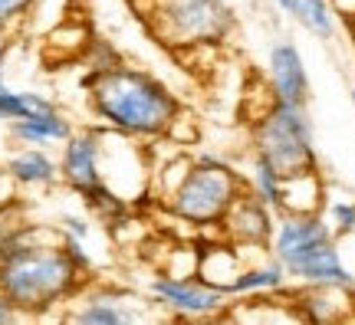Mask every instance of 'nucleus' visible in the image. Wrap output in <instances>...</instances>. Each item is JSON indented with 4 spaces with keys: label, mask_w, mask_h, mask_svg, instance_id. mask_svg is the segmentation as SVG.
<instances>
[{
    "label": "nucleus",
    "mask_w": 355,
    "mask_h": 325,
    "mask_svg": "<svg viewBox=\"0 0 355 325\" xmlns=\"http://www.w3.org/2000/svg\"><path fill=\"white\" fill-rule=\"evenodd\" d=\"M270 253L277 263H283L290 279L303 286H329L345 292L355 289L352 270L343 263L336 250V234L319 217V211L283 213L270 240Z\"/></svg>",
    "instance_id": "nucleus-3"
},
{
    "label": "nucleus",
    "mask_w": 355,
    "mask_h": 325,
    "mask_svg": "<svg viewBox=\"0 0 355 325\" xmlns=\"http://www.w3.org/2000/svg\"><path fill=\"white\" fill-rule=\"evenodd\" d=\"M46 109H56V102L40 96V92H24V89H10L3 86L0 79V122H17L30 112H46Z\"/></svg>",
    "instance_id": "nucleus-17"
},
{
    "label": "nucleus",
    "mask_w": 355,
    "mask_h": 325,
    "mask_svg": "<svg viewBox=\"0 0 355 325\" xmlns=\"http://www.w3.org/2000/svg\"><path fill=\"white\" fill-rule=\"evenodd\" d=\"M152 26L168 46L198 50L230 37L234 10L227 0H152Z\"/></svg>",
    "instance_id": "nucleus-6"
},
{
    "label": "nucleus",
    "mask_w": 355,
    "mask_h": 325,
    "mask_svg": "<svg viewBox=\"0 0 355 325\" xmlns=\"http://www.w3.org/2000/svg\"><path fill=\"white\" fill-rule=\"evenodd\" d=\"M66 306H69L66 319L79 325H125L141 319V313L135 309L139 302L119 286H92V283H86Z\"/></svg>",
    "instance_id": "nucleus-9"
},
{
    "label": "nucleus",
    "mask_w": 355,
    "mask_h": 325,
    "mask_svg": "<svg viewBox=\"0 0 355 325\" xmlns=\"http://www.w3.org/2000/svg\"><path fill=\"white\" fill-rule=\"evenodd\" d=\"M20 319H24V313H20V309H17V306H13V302L3 296V292H0V325L20 322Z\"/></svg>",
    "instance_id": "nucleus-22"
},
{
    "label": "nucleus",
    "mask_w": 355,
    "mask_h": 325,
    "mask_svg": "<svg viewBox=\"0 0 355 325\" xmlns=\"http://www.w3.org/2000/svg\"><path fill=\"white\" fill-rule=\"evenodd\" d=\"M247 191L257 194L263 204H270L273 211H279V204H283V175H279L277 168H270L266 161H257L254 158V171L247 177Z\"/></svg>",
    "instance_id": "nucleus-18"
},
{
    "label": "nucleus",
    "mask_w": 355,
    "mask_h": 325,
    "mask_svg": "<svg viewBox=\"0 0 355 325\" xmlns=\"http://www.w3.org/2000/svg\"><path fill=\"white\" fill-rule=\"evenodd\" d=\"M10 46H13V30H7V26H0V76H3V66H7Z\"/></svg>",
    "instance_id": "nucleus-23"
},
{
    "label": "nucleus",
    "mask_w": 355,
    "mask_h": 325,
    "mask_svg": "<svg viewBox=\"0 0 355 325\" xmlns=\"http://www.w3.org/2000/svg\"><path fill=\"white\" fill-rule=\"evenodd\" d=\"M247 191V177L211 155L188 161L175 184L165 191V211L191 227H214Z\"/></svg>",
    "instance_id": "nucleus-4"
},
{
    "label": "nucleus",
    "mask_w": 355,
    "mask_h": 325,
    "mask_svg": "<svg viewBox=\"0 0 355 325\" xmlns=\"http://www.w3.org/2000/svg\"><path fill=\"white\" fill-rule=\"evenodd\" d=\"M332 234L336 237H349V234H355V204L352 200H336L332 204Z\"/></svg>",
    "instance_id": "nucleus-19"
},
{
    "label": "nucleus",
    "mask_w": 355,
    "mask_h": 325,
    "mask_svg": "<svg viewBox=\"0 0 355 325\" xmlns=\"http://www.w3.org/2000/svg\"><path fill=\"white\" fill-rule=\"evenodd\" d=\"M73 135V122L66 118L60 109H46V112H30L24 118L10 122V138L20 145H37V148H50V145H63Z\"/></svg>",
    "instance_id": "nucleus-14"
},
{
    "label": "nucleus",
    "mask_w": 355,
    "mask_h": 325,
    "mask_svg": "<svg viewBox=\"0 0 355 325\" xmlns=\"http://www.w3.org/2000/svg\"><path fill=\"white\" fill-rule=\"evenodd\" d=\"M352 102H355V89H352Z\"/></svg>",
    "instance_id": "nucleus-25"
},
{
    "label": "nucleus",
    "mask_w": 355,
    "mask_h": 325,
    "mask_svg": "<svg viewBox=\"0 0 355 325\" xmlns=\"http://www.w3.org/2000/svg\"><path fill=\"white\" fill-rule=\"evenodd\" d=\"M148 292H152L155 306H162L175 315H184V319H214L230 306V296L220 286L207 283V279H188V276L175 273L155 276Z\"/></svg>",
    "instance_id": "nucleus-7"
},
{
    "label": "nucleus",
    "mask_w": 355,
    "mask_h": 325,
    "mask_svg": "<svg viewBox=\"0 0 355 325\" xmlns=\"http://www.w3.org/2000/svg\"><path fill=\"white\" fill-rule=\"evenodd\" d=\"M83 86L89 112L99 118V125L125 138H162L181 115L175 92L135 66L112 63L105 69H89Z\"/></svg>",
    "instance_id": "nucleus-1"
},
{
    "label": "nucleus",
    "mask_w": 355,
    "mask_h": 325,
    "mask_svg": "<svg viewBox=\"0 0 355 325\" xmlns=\"http://www.w3.org/2000/svg\"><path fill=\"white\" fill-rule=\"evenodd\" d=\"M33 7H37V0H0V26L13 30Z\"/></svg>",
    "instance_id": "nucleus-20"
},
{
    "label": "nucleus",
    "mask_w": 355,
    "mask_h": 325,
    "mask_svg": "<svg viewBox=\"0 0 355 325\" xmlns=\"http://www.w3.org/2000/svg\"><path fill=\"white\" fill-rule=\"evenodd\" d=\"M60 181L79 197L102 188V128H73L60 151Z\"/></svg>",
    "instance_id": "nucleus-8"
},
{
    "label": "nucleus",
    "mask_w": 355,
    "mask_h": 325,
    "mask_svg": "<svg viewBox=\"0 0 355 325\" xmlns=\"http://www.w3.org/2000/svg\"><path fill=\"white\" fill-rule=\"evenodd\" d=\"M250 141H254L257 161L277 168L283 177L316 171V145H313V125L306 105L270 102L254 118Z\"/></svg>",
    "instance_id": "nucleus-5"
},
{
    "label": "nucleus",
    "mask_w": 355,
    "mask_h": 325,
    "mask_svg": "<svg viewBox=\"0 0 355 325\" xmlns=\"http://www.w3.org/2000/svg\"><path fill=\"white\" fill-rule=\"evenodd\" d=\"M286 286H290V273L283 270V263L270 260L263 266H241L224 283V292L227 296H260V292H283Z\"/></svg>",
    "instance_id": "nucleus-15"
},
{
    "label": "nucleus",
    "mask_w": 355,
    "mask_h": 325,
    "mask_svg": "<svg viewBox=\"0 0 355 325\" xmlns=\"http://www.w3.org/2000/svg\"><path fill=\"white\" fill-rule=\"evenodd\" d=\"M3 168H7L10 184H17L24 191L60 184V161L46 148H37V145H24L20 151H13Z\"/></svg>",
    "instance_id": "nucleus-12"
},
{
    "label": "nucleus",
    "mask_w": 355,
    "mask_h": 325,
    "mask_svg": "<svg viewBox=\"0 0 355 325\" xmlns=\"http://www.w3.org/2000/svg\"><path fill=\"white\" fill-rule=\"evenodd\" d=\"M273 3L290 13L296 24H303L309 33H316L319 39H332L336 33V17L326 0H273Z\"/></svg>",
    "instance_id": "nucleus-16"
},
{
    "label": "nucleus",
    "mask_w": 355,
    "mask_h": 325,
    "mask_svg": "<svg viewBox=\"0 0 355 325\" xmlns=\"http://www.w3.org/2000/svg\"><path fill=\"white\" fill-rule=\"evenodd\" d=\"M56 230H60V234H66V237L89 240V234H92V224H89V217H79V213H63Z\"/></svg>",
    "instance_id": "nucleus-21"
},
{
    "label": "nucleus",
    "mask_w": 355,
    "mask_h": 325,
    "mask_svg": "<svg viewBox=\"0 0 355 325\" xmlns=\"http://www.w3.org/2000/svg\"><path fill=\"white\" fill-rule=\"evenodd\" d=\"M224 234L234 247H270L273 240V230H277V220H273V207L263 204V200L243 191L241 197L234 200V207L224 213Z\"/></svg>",
    "instance_id": "nucleus-10"
},
{
    "label": "nucleus",
    "mask_w": 355,
    "mask_h": 325,
    "mask_svg": "<svg viewBox=\"0 0 355 325\" xmlns=\"http://www.w3.org/2000/svg\"><path fill=\"white\" fill-rule=\"evenodd\" d=\"M50 234L30 217V207H26L24 197L17 194H7L0 197V260L17 253L26 243H37Z\"/></svg>",
    "instance_id": "nucleus-13"
},
{
    "label": "nucleus",
    "mask_w": 355,
    "mask_h": 325,
    "mask_svg": "<svg viewBox=\"0 0 355 325\" xmlns=\"http://www.w3.org/2000/svg\"><path fill=\"white\" fill-rule=\"evenodd\" d=\"M270 92L273 102L283 105H306L309 102V73H306L303 53L296 50V43L279 39L270 50Z\"/></svg>",
    "instance_id": "nucleus-11"
},
{
    "label": "nucleus",
    "mask_w": 355,
    "mask_h": 325,
    "mask_svg": "<svg viewBox=\"0 0 355 325\" xmlns=\"http://www.w3.org/2000/svg\"><path fill=\"white\" fill-rule=\"evenodd\" d=\"M10 194V177H7V168H0V197Z\"/></svg>",
    "instance_id": "nucleus-24"
},
{
    "label": "nucleus",
    "mask_w": 355,
    "mask_h": 325,
    "mask_svg": "<svg viewBox=\"0 0 355 325\" xmlns=\"http://www.w3.org/2000/svg\"><path fill=\"white\" fill-rule=\"evenodd\" d=\"M89 283L76 260L63 250L60 230L56 240H37L26 243L17 253L0 260V292L24 313V319L50 315L76 296Z\"/></svg>",
    "instance_id": "nucleus-2"
}]
</instances>
